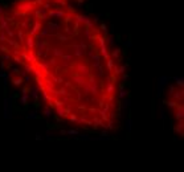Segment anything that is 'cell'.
I'll return each mask as SVG.
<instances>
[{
    "instance_id": "obj_1",
    "label": "cell",
    "mask_w": 184,
    "mask_h": 172,
    "mask_svg": "<svg viewBox=\"0 0 184 172\" xmlns=\"http://www.w3.org/2000/svg\"><path fill=\"white\" fill-rule=\"evenodd\" d=\"M0 57L33 81L61 120L101 131L118 127L122 56L74 0H15L0 7Z\"/></svg>"
},
{
    "instance_id": "obj_2",
    "label": "cell",
    "mask_w": 184,
    "mask_h": 172,
    "mask_svg": "<svg viewBox=\"0 0 184 172\" xmlns=\"http://www.w3.org/2000/svg\"><path fill=\"white\" fill-rule=\"evenodd\" d=\"M164 102L171 114L175 132L182 138L184 135V85L182 81H176L168 87Z\"/></svg>"
}]
</instances>
